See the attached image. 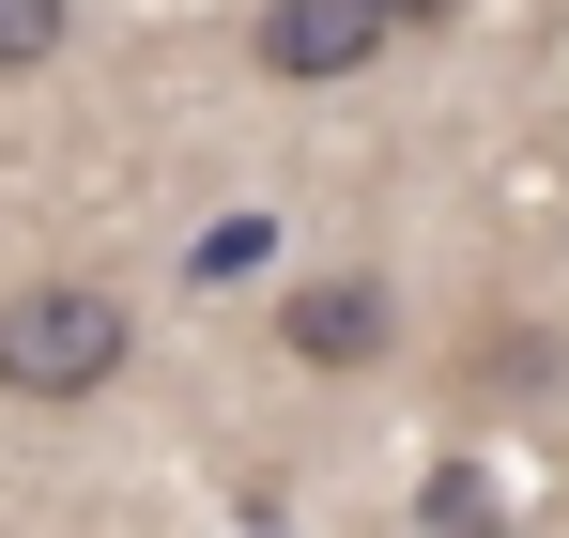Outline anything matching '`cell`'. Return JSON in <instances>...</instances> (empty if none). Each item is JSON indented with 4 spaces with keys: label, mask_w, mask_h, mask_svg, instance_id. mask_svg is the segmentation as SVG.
<instances>
[{
    "label": "cell",
    "mask_w": 569,
    "mask_h": 538,
    "mask_svg": "<svg viewBox=\"0 0 569 538\" xmlns=\"http://www.w3.org/2000/svg\"><path fill=\"white\" fill-rule=\"evenodd\" d=\"M139 369V308L108 277H16L0 292V400L62 416V400H108Z\"/></svg>",
    "instance_id": "cell-1"
},
{
    "label": "cell",
    "mask_w": 569,
    "mask_h": 538,
    "mask_svg": "<svg viewBox=\"0 0 569 538\" xmlns=\"http://www.w3.org/2000/svg\"><path fill=\"white\" fill-rule=\"evenodd\" d=\"M278 355L323 369V385L385 369V355H400V277H385V262H308V277H278Z\"/></svg>",
    "instance_id": "cell-2"
},
{
    "label": "cell",
    "mask_w": 569,
    "mask_h": 538,
    "mask_svg": "<svg viewBox=\"0 0 569 538\" xmlns=\"http://www.w3.org/2000/svg\"><path fill=\"white\" fill-rule=\"evenodd\" d=\"M247 62L278 92H339V78L385 62V31H370V0H262V16H247Z\"/></svg>",
    "instance_id": "cell-3"
},
{
    "label": "cell",
    "mask_w": 569,
    "mask_h": 538,
    "mask_svg": "<svg viewBox=\"0 0 569 538\" xmlns=\"http://www.w3.org/2000/svg\"><path fill=\"white\" fill-rule=\"evenodd\" d=\"M508 524H523V508H508V477H492L477 447H447L431 477H416V538H508Z\"/></svg>",
    "instance_id": "cell-4"
},
{
    "label": "cell",
    "mask_w": 569,
    "mask_h": 538,
    "mask_svg": "<svg viewBox=\"0 0 569 538\" xmlns=\"http://www.w3.org/2000/svg\"><path fill=\"white\" fill-rule=\"evenodd\" d=\"M186 277L200 292H262V277H278V216H216V231L186 247Z\"/></svg>",
    "instance_id": "cell-5"
},
{
    "label": "cell",
    "mask_w": 569,
    "mask_h": 538,
    "mask_svg": "<svg viewBox=\"0 0 569 538\" xmlns=\"http://www.w3.org/2000/svg\"><path fill=\"white\" fill-rule=\"evenodd\" d=\"M78 47V0H0V78H47Z\"/></svg>",
    "instance_id": "cell-6"
},
{
    "label": "cell",
    "mask_w": 569,
    "mask_h": 538,
    "mask_svg": "<svg viewBox=\"0 0 569 538\" xmlns=\"http://www.w3.org/2000/svg\"><path fill=\"white\" fill-rule=\"evenodd\" d=\"M477 369H492V400H555V339H539V323H492V339H477Z\"/></svg>",
    "instance_id": "cell-7"
},
{
    "label": "cell",
    "mask_w": 569,
    "mask_h": 538,
    "mask_svg": "<svg viewBox=\"0 0 569 538\" xmlns=\"http://www.w3.org/2000/svg\"><path fill=\"white\" fill-rule=\"evenodd\" d=\"M447 16H462V0H370V31H385V47H400V31H447Z\"/></svg>",
    "instance_id": "cell-8"
}]
</instances>
